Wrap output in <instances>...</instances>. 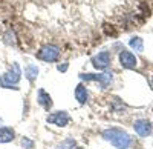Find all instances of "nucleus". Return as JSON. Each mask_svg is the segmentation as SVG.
<instances>
[{"instance_id": "12", "label": "nucleus", "mask_w": 153, "mask_h": 149, "mask_svg": "<svg viewBox=\"0 0 153 149\" xmlns=\"http://www.w3.org/2000/svg\"><path fill=\"white\" fill-rule=\"evenodd\" d=\"M37 76H38V68L35 65H28L25 68V77H26L31 83L37 79Z\"/></svg>"}, {"instance_id": "13", "label": "nucleus", "mask_w": 153, "mask_h": 149, "mask_svg": "<svg viewBox=\"0 0 153 149\" xmlns=\"http://www.w3.org/2000/svg\"><path fill=\"white\" fill-rule=\"evenodd\" d=\"M130 46L135 49V51H138V52H143L144 51V43H143L141 37H133V39L130 40Z\"/></svg>"}, {"instance_id": "15", "label": "nucleus", "mask_w": 153, "mask_h": 149, "mask_svg": "<svg viewBox=\"0 0 153 149\" xmlns=\"http://www.w3.org/2000/svg\"><path fill=\"white\" fill-rule=\"evenodd\" d=\"M74 146H75V140L74 139H66L65 142H61L57 146V149H74Z\"/></svg>"}, {"instance_id": "11", "label": "nucleus", "mask_w": 153, "mask_h": 149, "mask_svg": "<svg viewBox=\"0 0 153 149\" xmlns=\"http://www.w3.org/2000/svg\"><path fill=\"white\" fill-rule=\"evenodd\" d=\"M75 98L78 100L80 105H84L87 102V89L84 85H78L75 88Z\"/></svg>"}, {"instance_id": "17", "label": "nucleus", "mask_w": 153, "mask_h": 149, "mask_svg": "<svg viewBox=\"0 0 153 149\" xmlns=\"http://www.w3.org/2000/svg\"><path fill=\"white\" fill-rule=\"evenodd\" d=\"M76 149H83V148H76Z\"/></svg>"}, {"instance_id": "18", "label": "nucleus", "mask_w": 153, "mask_h": 149, "mask_svg": "<svg viewBox=\"0 0 153 149\" xmlns=\"http://www.w3.org/2000/svg\"><path fill=\"white\" fill-rule=\"evenodd\" d=\"M152 82H153V76H152Z\"/></svg>"}, {"instance_id": "2", "label": "nucleus", "mask_w": 153, "mask_h": 149, "mask_svg": "<svg viewBox=\"0 0 153 149\" xmlns=\"http://www.w3.org/2000/svg\"><path fill=\"white\" fill-rule=\"evenodd\" d=\"M20 76H22V71H20L19 65L14 63L8 72H5L0 77V83H2L3 88H12V85H17L20 82Z\"/></svg>"}, {"instance_id": "16", "label": "nucleus", "mask_w": 153, "mask_h": 149, "mask_svg": "<svg viewBox=\"0 0 153 149\" xmlns=\"http://www.w3.org/2000/svg\"><path fill=\"white\" fill-rule=\"evenodd\" d=\"M57 69H58V71H61V72H65V71H68V63H63V65H58V66H57Z\"/></svg>"}, {"instance_id": "5", "label": "nucleus", "mask_w": 153, "mask_h": 149, "mask_svg": "<svg viewBox=\"0 0 153 149\" xmlns=\"http://www.w3.org/2000/svg\"><path fill=\"white\" fill-rule=\"evenodd\" d=\"M69 120H71V117H69V114L66 112V111H58V112H54V114H49L48 117H46V121L48 123H52V125H55V126H66L68 123H69Z\"/></svg>"}, {"instance_id": "8", "label": "nucleus", "mask_w": 153, "mask_h": 149, "mask_svg": "<svg viewBox=\"0 0 153 149\" xmlns=\"http://www.w3.org/2000/svg\"><path fill=\"white\" fill-rule=\"evenodd\" d=\"M120 63L126 69H135L138 60H136L135 54H132L130 51H121L120 52Z\"/></svg>"}, {"instance_id": "14", "label": "nucleus", "mask_w": 153, "mask_h": 149, "mask_svg": "<svg viewBox=\"0 0 153 149\" xmlns=\"http://www.w3.org/2000/svg\"><path fill=\"white\" fill-rule=\"evenodd\" d=\"M3 37H5V43L6 45H9V46H14L16 45V34L12 32V31H6Z\"/></svg>"}, {"instance_id": "3", "label": "nucleus", "mask_w": 153, "mask_h": 149, "mask_svg": "<svg viewBox=\"0 0 153 149\" xmlns=\"http://www.w3.org/2000/svg\"><path fill=\"white\" fill-rule=\"evenodd\" d=\"M60 57V48L55 45H45L40 48V51L37 52V58L43 60V61H57Z\"/></svg>"}, {"instance_id": "6", "label": "nucleus", "mask_w": 153, "mask_h": 149, "mask_svg": "<svg viewBox=\"0 0 153 149\" xmlns=\"http://www.w3.org/2000/svg\"><path fill=\"white\" fill-rule=\"evenodd\" d=\"M112 61V55L109 51H103V52H98L97 55L92 57V65L97 69H106Z\"/></svg>"}, {"instance_id": "7", "label": "nucleus", "mask_w": 153, "mask_h": 149, "mask_svg": "<svg viewBox=\"0 0 153 149\" xmlns=\"http://www.w3.org/2000/svg\"><path fill=\"white\" fill-rule=\"evenodd\" d=\"M133 129L135 132L139 135V137H149V135L152 134L153 128H152V123L149 120H136L133 123Z\"/></svg>"}, {"instance_id": "1", "label": "nucleus", "mask_w": 153, "mask_h": 149, "mask_svg": "<svg viewBox=\"0 0 153 149\" xmlns=\"http://www.w3.org/2000/svg\"><path fill=\"white\" fill-rule=\"evenodd\" d=\"M103 139L110 142L117 149H127L130 146V137L129 134L124 132L120 128H110L103 131Z\"/></svg>"}, {"instance_id": "4", "label": "nucleus", "mask_w": 153, "mask_h": 149, "mask_svg": "<svg viewBox=\"0 0 153 149\" xmlns=\"http://www.w3.org/2000/svg\"><path fill=\"white\" fill-rule=\"evenodd\" d=\"M80 79L86 80V82H100L103 88L112 82V74L106 72V74H80Z\"/></svg>"}, {"instance_id": "10", "label": "nucleus", "mask_w": 153, "mask_h": 149, "mask_svg": "<svg viewBox=\"0 0 153 149\" xmlns=\"http://www.w3.org/2000/svg\"><path fill=\"white\" fill-rule=\"evenodd\" d=\"M14 137H16V132L12 128H8V126L0 128V143H9L14 140Z\"/></svg>"}, {"instance_id": "9", "label": "nucleus", "mask_w": 153, "mask_h": 149, "mask_svg": "<svg viewBox=\"0 0 153 149\" xmlns=\"http://www.w3.org/2000/svg\"><path fill=\"white\" fill-rule=\"evenodd\" d=\"M37 102H38V105H40L42 108H45L46 111H49L51 108H52V98H51V95L46 91H43V89L38 91Z\"/></svg>"}]
</instances>
